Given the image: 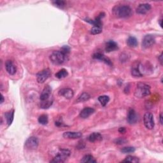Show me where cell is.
Returning a JSON list of instances; mask_svg holds the SVG:
<instances>
[{
  "instance_id": "21",
  "label": "cell",
  "mask_w": 163,
  "mask_h": 163,
  "mask_svg": "<svg viewBox=\"0 0 163 163\" xmlns=\"http://www.w3.org/2000/svg\"><path fill=\"white\" fill-rule=\"evenodd\" d=\"M53 103V98L52 97L50 99H48L47 100L40 101V108L43 109H47L48 108H50L51 105Z\"/></svg>"
},
{
  "instance_id": "13",
  "label": "cell",
  "mask_w": 163,
  "mask_h": 163,
  "mask_svg": "<svg viewBox=\"0 0 163 163\" xmlns=\"http://www.w3.org/2000/svg\"><path fill=\"white\" fill-rule=\"evenodd\" d=\"M5 68L8 74L14 75L17 72V68L12 61L8 60L5 63Z\"/></svg>"
},
{
  "instance_id": "23",
  "label": "cell",
  "mask_w": 163,
  "mask_h": 163,
  "mask_svg": "<svg viewBox=\"0 0 163 163\" xmlns=\"http://www.w3.org/2000/svg\"><path fill=\"white\" fill-rule=\"evenodd\" d=\"M91 98L90 94L87 93H83L81 94L78 98H77V100H76V103H80V102H84V101H88Z\"/></svg>"
},
{
  "instance_id": "27",
  "label": "cell",
  "mask_w": 163,
  "mask_h": 163,
  "mask_svg": "<svg viewBox=\"0 0 163 163\" xmlns=\"http://www.w3.org/2000/svg\"><path fill=\"white\" fill-rule=\"evenodd\" d=\"M98 100L101 104V105L103 106H105L107 103L109 102L110 98L108 96H106V95H103V96H101L98 98Z\"/></svg>"
},
{
  "instance_id": "31",
  "label": "cell",
  "mask_w": 163,
  "mask_h": 163,
  "mask_svg": "<svg viewBox=\"0 0 163 163\" xmlns=\"http://www.w3.org/2000/svg\"><path fill=\"white\" fill-rule=\"evenodd\" d=\"M121 151L123 153H133L135 151V148L133 147H125L122 148Z\"/></svg>"
},
{
  "instance_id": "35",
  "label": "cell",
  "mask_w": 163,
  "mask_h": 163,
  "mask_svg": "<svg viewBox=\"0 0 163 163\" xmlns=\"http://www.w3.org/2000/svg\"><path fill=\"white\" fill-rule=\"evenodd\" d=\"M55 124H56V125L57 126V127H61V126L64 125L63 122H61L59 121H56V122H55Z\"/></svg>"
},
{
  "instance_id": "37",
  "label": "cell",
  "mask_w": 163,
  "mask_h": 163,
  "mask_svg": "<svg viewBox=\"0 0 163 163\" xmlns=\"http://www.w3.org/2000/svg\"><path fill=\"white\" fill-rule=\"evenodd\" d=\"M159 121H160V123H161V124H162V113L160 114Z\"/></svg>"
},
{
  "instance_id": "20",
  "label": "cell",
  "mask_w": 163,
  "mask_h": 163,
  "mask_svg": "<svg viewBox=\"0 0 163 163\" xmlns=\"http://www.w3.org/2000/svg\"><path fill=\"white\" fill-rule=\"evenodd\" d=\"M131 75L133 76H135V77H141V76H143L142 73H141L140 70L139 66H138V64H136V65L132 66Z\"/></svg>"
},
{
  "instance_id": "4",
  "label": "cell",
  "mask_w": 163,
  "mask_h": 163,
  "mask_svg": "<svg viewBox=\"0 0 163 163\" xmlns=\"http://www.w3.org/2000/svg\"><path fill=\"white\" fill-rule=\"evenodd\" d=\"M71 154L70 150L68 149H61L60 150L57 155L54 157L53 159L51 160L50 162H64L69 158Z\"/></svg>"
},
{
  "instance_id": "30",
  "label": "cell",
  "mask_w": 163,
  "mask_h": 163,
  "mask_svg": "<svg viewBox=\"0 0 163 163\" xmlns=\"http://www.w3.org/2000/svg\"><path fill=\"white\" fill-rule=\"evenodd\" d=\"M102 32V27L93 26L91 29V33L92 35H98Z\"/></svg>"
},
{
  "instance_id": "12",
  "label": "cell",
  "mask_w": 163,
  "mask_h": 163,
  "mask_svg": "<svg viewBox=\"0 0 163 163\" xmlns=\"http://www.w3.org/2000/svg\"><path fill=\"white\" fill-rule=\"evenodd\" d=\"M59 94L60 96H64L68 100H70L74 96V92H73L72 89L64 88L59 90Z\"/></svg>"
},
{
  "instance_id": "34",
  "label": "cell",
  "mask_w": 163,
  "mask_h": 163,
  "mask_svg": "<svg viewBox=\"0 0 163 163\" xmlns=\"http://www.w3.org/2000/svg\"><path fill=\"white\" fill-rule=\"evenodd\" d=\"M119 132L120 133H121V134H124L125 132H126V130H125V128H124V127H121V128H120L119 129Z\"/></svg>"
},
{
  "instance_id": "2",
  "label": "cell",
  "mask_w": 163,
  "mask_h": 163,
  "mask_svg": "<svg viewBox=\"0 0 163 163\" xmlns=\"http://www.w3.org/2000/svg\"><path fill=\"white\" fill-rule=\"evenodd\" d=\"M150 94V85L144 83H138L134 91V96L138 98H143Z\"/></svg>"
},
{
  "instance_id": "18",
  "label": "cell",
  "mask_w": 163,
  "mask_h": 163,
  "mask_svg": "<svg viewBox=\"0 0 163 163\" xmlns=\"http://www.w3.org/2000/svg\"><path fill=\"white\" fill-rule=\"evenodd\" d=\"M5 117L7 121V123L8 124V126H10L14 121V110H11L10 111L6 112L5 113Z\"/></svg>"
},
{
  "instance_id": "22",
  "label": "cell",
  "mask_w": 163,
  "mask_h": 163,
  "mask_svg": "<svg viewBox=\"0 0 163 163\" xmlns=\"http://www.w3.org/2000/svg\"><path fill=\"white\" fill-rule=\"evenodd\" d=\"M81 162H84V163H93V162H96L97 161L93 155L90 154L85 155L83 158L81 159L80 161Z\"/></svg>"
},
{
  "instance_id": "24",
  "label": "cell",
  "mask_w": 163,
  "mask_h": 163,
  "mask_svg": "<svg viewBox=\"0 0 163 163\" xmlns=\"http://www.w3.org/2000/svg\"><path fill=\"white\" fill-rule=\"evenodd\" d=\"M127 44L130 47H136L138 44L137 39L134 36H130L127 40Z\"/></svg>"
},
{
  "instance_id": "15",
  "label": "cell",
  "mask_w": 163,
  "mask_h": 163,
  "mask_svg": "<svg viewBox=\"0 0 163 163\" xmlns=\"http://www.w3.org/2000/svg\"><path fill=\"white\" fill-rule=\"evenodd\" d=\"M93 57L94 59H98L103 61L104 63H106V64H108V65L112 66V63L111 62V61H110L108 58H107L104 56L103 54L100 53V52H96V53L94 54Z\"/></svg>"
},
{
  "instance_id": "11",
  "label": "cell",
  "mask_w": 163,
  "mask_h": 163,
  "mask_svg": "<svg viewBox=\"0 0 163 163\" xmlns=\"http://www.w3.org/2000/svg\"><path fill=\"white\" fill-rule=\"evenodd\" d=\"M151 9V5L149 3H143L140 4L139 6L136 8V12L138 14H146Z\"/></svg>"
},
{
  "instance_id": "3",
  "label": "cell",
  "mask_w": 163,
  "mask_h": 163,
  "mask_svg": "<svg viewBox=\"0 0 163 163\" xmlns=\"http://www.w3.org/2000/svg\"><path fill=\"white\" fill-rule=\"evenodd\" d=\"M66 57V55L64 54L61 50L54 51L50 56V60L54 64L59 65L65 61Z\"/></svg>"
},
{
  "instance_id": "10",
  "label": "cell",
  "mask_w": 163,
  "mask_h": 163,
  "mask_svg": "<svg viewBox=\"0 0 163 163\" xmlns=\"http://www.w3.org/2000/svg\"><path fill=\"white\" fill-rule=\"evenodd\" d=\"M138 120V116L136 113V112L133 109H130L128 111L127 121L129 124H136Z\"/></svg>"
},
{
  "instance_id": "1",
  "label": "cell",
  "mask_w": 163,
  "mask_h": 163,
  "mask_svg": "<svg viewBox=\"0 0 163 163\" xmlns=\"http://www.w3.org/2000/svg\"><path fill=\"white\" fill-rule=\"evenodd\" d=\"M113 12L116 17L119 18H128L133 15V10L130 6H117L113 9Z\"/></svg>"
},
{
  "instance_id": "19",
  "label": "cell",
  "mask_w": 163,
  "mask_h": 163,
  "mask_svg": "<svg viewBox=\"0 0 163 163\" xmlns=\"http://www.w3.org/2000/svg\"><path fill=\"white\" fill-rule=\"evenodd\" d=\"M89 141L91 142H96V141H100L103 140V136L99 133H93L90 134L88 138Z\"/></svg>"
},
{
  "instance_id": "8",
  "label": "cell",
  "mask_w": 163,
  "mask_h": 163,
  "mask_svg": "<svg viewBox=\"0 0 163 163\" xmlns=\"http://www.w3.org/2000/svg\"><path fill=\"white\" fill-rule=\"evenodd\" d=\"M155 39L154 36L152 35H147L144 36L142 42V46L145 48H148L151 47L155 44Z\"/></svg>"
},
{
  "instance_id": "6",
  "label": "cell",
  "mask_w": 163,
  "mask_h": 163,
  "mask_svg": "<svg viewBox=\"0 0 163 163\" xmlns=\"http://www.w3.org/2000/svg\"><path fill=\"white\" fill-rule=\"evenodd\" d=\"M51 75L50 70L49 69L43 70L36 74V80L39 84H43L50 77Z\"/></svg>"
},
{
  "instance_id": "17",
  "label": "cell",
  "mask_w": 163,
  "mask_h": 163,
  "mask_svg": "<svg viewBox=\"0 0 163 163\" xmlns=\"http://www.w3.org/2000/svg\"><path fill=\"white\" fill-rule=\"evenodd\" d=\"M95 110L93 108H85L80 113V117L82 119H87L89 116L93 114Z\"/></svg>"
},
{
  "instance_id": "38",
  "label": "cell",
  "mask_w": 163,
  "mask_h": 163,
  "mask_svg": "<svg viewBox=\"0 0 163 163\" xmlns=\"http://www.w3.org/2000/svg\"><path fill=\"white\" fill-rule=\"evenodd\" d=\"M1 104H2L4 102V100H4V96H3V95L1 94Z\"/></svg>"
},
{
  "instance_id": "16",
  "label": "cell",
  "mask_w": 163,
  "mask_h": 163,
  "mask_svg": "<svg viewBox=\"0 0 163 163\" xmlns=\"http://www.w3.org/2000/svg\"><path fill=\"white\" fill-rule=\"evenodd\" d=\"M119 48L118 45L117 43L113 40H109L106 42L105 45V50L106 52H111L117 50Z\"/></svg>"
},
{
  "instance_id": "36",
  "label": "cell",
  "mask_w": 163,
  "mask_h": 163,
  "mask_svg": "<svg viewBox=\"0 0 163 163\" xmlns=\"http://www.w3.org/2000/svg\"><path fill=\"white\" fill-rule=\"evenodd\" d=\"M158 59L159 60V62L161 63V65H162V53L161 54V55L159 56L158 57Z\"/></svg>"
},
{
  "instance_id": "7",
  "label": "cell",
  "mask_w": 163,
  "mask_h": 163,
  "mask_svg": "<svg viewBox=\"0 0 163 163\" xmlns=\"http://www.w3.org/2000/svg\"><path fill=\"white\" fill-rule=\"evenodd\" d=\"M39 145L38 139L35 136H31L25 142V147L28 150H35Z\"/></svg>"
},
{
  "instance_id": "29",
  "label": "cell",
  "mask_w": 163,
  "mask_h": 163,
  "mask_svg": "<svg viewBox=\"0 0 163 163\" xmlns=\"http://www.w3.org/2000/svg\"><path fill=\"white\" fill-rule=\"evenodd\" d=\"M52 4L56 6V7L59 8H63L66 6V2L64 1H61V0H56V1H52Z\"/></svg>"
},
{
  "instance_id": "39",
  "label": "cell",
  "mask_w": 163,
  "mask_h": 163,
  "mask_svg": "<svg viewBox=\"0 0 163 163\" xmlns=\"http://www.w3.org/2000/svg\"><path fill=\"white\" fill-rule=\"evenodd\" d=\"M159 25H160V26H161V27H162V19H160L159 21Z\"/></svg>"
},
{
  "instance_id": "14",
  "label": "cell",
  "mask_w": 163,
  "mask_h": 163,
  "mask_svg": "<svg viewBox=\"0 0 163 163\" xmlns=\"http://www.w3.org/2000/svg\"><path fill=\"white\" fill-rule=\"evenodd\" d=\"M63 137L67 139H78L82 136V134L80 132H74V131H68L63 134Z\"/></svg>"
},
{
  "instance_id": "33",
  "label": "cell",
  "mask_w": 163,
  "mask_h": 163,
  "mask_svg": "<svg viewBox=\"0 0 163 163\" xmlns=\"http://www.w3.org/2000/svg\"><path fill=\"white\" fill-rule=\"evenodd\" d=\"M61 51H62L64 54H66V56H67V54L70 53V48L68 47V46L64 45V47H63L62 48H61Z\"/></svg>"
},
{
  "instance_id": "32",
  "label": "cell",
  "mask_w": 163,
  "mask_h": 163,
  "mask_svg": "<svg viewBox=\"0 0 163 163\" xmlns=\"http://www.w3.org/2000/svg\"><path fill=\"white\" fill-rule=\"evenodd\" d=\"M115 143L116 144H118V145H122V144H124L127 143V140L124 138H118V139H117L115 141Z\"/></svg>"
},
{
  "instance_id": "28",
  "label": "cell",
  "mask_w": 163,
  "mask_h": 163,
  "mask_svg": "<svg viewBox=\"0 0 163 163\" xmlns=\"http://www.w3.org/2000/svg\"><path fill=\"white\" fill-rule=\"evenodd\" d=\"M38 122L42 125H47L48 122V118L47 115L43 114L38 117Z\"/></svg>"
},
{
  "instance_id": "25",
  "label": "cell",
  "mask_w": 163,
  "mask_h": 163,
  "mask_svg": "<svg viewBox=\"0 0 163 163\" xmlns=\"http://www.w3.org/2000/svg\"><path fill=\"white\" fill-rule=\"evenodd\" d=\"M56 77L59 79H62L64 78H66V76L68 75V73L67 70L64 68L60 70L59 72L56 73Z\"/></svg>"
},
{
  "instance_id": "9",
  "label": "cell",
  "mask_w": 163,
  "mask_h": 163,
  "mask_svg": "<svg viewBox=\"0 0 163 163\" xmlns=\"http://www.w3.org/2000/svg\"><path fill=\"white\" fill-rule=\"evenodd\" d=\"M51 94H52V88L48 85H46L40 94V101H45L50 99V98H52Z\"/></svg>"
},
{
  "instance_id": "5",
  "label": "cell",
  "mask_w": 163,
  "mask_h": 163,
  "mask_svg": "<svg viewBox=\"0 0 163 163\" xmlns=\"http://www.w3.org/2000/svg\"><path fill=\"white\" fill-rule=\"evenodd\" d=\"M144 125L148 130H152L154 128L155 122L153 119V116L152 113L150 112H147L143 117Z\"/></svg>"
},
{
  "instance_id": "26",
  "label": "cell",
  "mask_w": 163,
  "mask_h": 163,
  "mask_svg": "<svg viewBox=\"0 0 163 163\" xmlns=\"http://www.w3.org/2000/svg\"><path fill=\"white\" fill-rule=\"evenodd\" d=\"M140 160L136 157L132 156V155H128L126 157L124 160H123L122 161V162H134V163H137L139 162Z\"/></svg>"
}]
</instances>
